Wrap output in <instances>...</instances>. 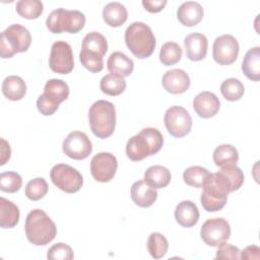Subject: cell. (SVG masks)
Masks as SVG:
<instances>
[{
	"label": "cell",
	"instance_id": "6da1fadb",
	"mask_svg": "<svg viewBox=\"0 0 260 260\" xmlns=\"http://www.w3.org/2000/svg\"><path fill=\"white\" fill-rule=\"evenodd\" d=\"M202 188L200 200L203 208L208 212L219 211L223 208L228 195L232 192L228 178L219 171L213 174L210 173Z\"/></svg>",
	"mask_w": 260,
	"mask_h": 260
},
{
	"label": "cell",
	"instance_id": "7a4b0ae2",
	"mask_svg": "<svg viewBox=\"0 0 260 260\" xmlns=\"http://www.w3.org/2000/svg\"><path fill=\"white\" fill-rule=\"evenodd\" d=\"M162 143L164 137L160 131L156 128L147 127L127 141L126 154L131 160L139 161L158 152Z\"/></svg>",
	"mask_w": 260,
	"mask_h": 260
},
{
	"label": "cell",
	"instance_id": "3957f363",
	"mask_svg": "<svg viewBox=\"0 0 260 260\" xmlns=\"http://www.w3.org/2000/svg\"><path fill=\"white\" fill-rule=\"evenodd\" d=\"M24 232L29 243L36 246H44L55 239L57 228L44 210L34 209L26 215Z\"/></svg>",
	"mask_w": 260,
	"mask_h": 260
},
{
	"label": "cell",
	"instance_id": "277c9868",
	"mask_svg": "<svg viewBox=\"0 0 260 260\" xmlns=\"http://www.w3.org/2000/svg\"><path fill=\"white\" fill-rule=\"evenodd\" d=\"M125 43L132 54L139 59L151 56L156 44L151 28L141 21H135L126 28Z\"/></svg>",
	"mask_w": 260,
	"mask_h": 260
},
{
	"label": "cell",
	"instance_id": "5b68a950",
	"mask_svg": "<svg viewBox=\"0 0 260 260\" xmlns=\"http://www.w3.org/2000/svg\"><path fill=\"white\" fill-rule=\"evenodd\" d=\"M88 120L91 132L101 139L110 137L116 127V109L108 101L94 102L88 111Z\"/></svg>",
	"mask_w": 260,
	"mask_h": 260
},
{
	"label": "cell",
	"instance_id": "8992f818",
	"mask_svg": "<svg viewBox=\"0 0 260 260\" xmlns=\"http://www.w3.org/2000/svg\"><path fill=\"white\" fill-rule=\"evenodd\" d=\"M30 43L31 36L26 27L18 23L11 24L1 32L0 56L5 59L13 57L16 53L25 52Z\"/></svg>",
	"mask_w": 260,
	"mask_h": 260
},
{
	"label": "cell",
	"instance_id": "52a82bcc",
	"mask_svg": "<svg viewBox=\"0 0 260 260\" xmlns=\"http://www.w3.org/2000/svg\"><path fill=\"white\" fill-rule=\"evenodd\" d=\"M85 20V15L78 10L57 8L47 17L46 25L53 34H76L83 28Z\"/></svg>",
	"mask_w": 260,
	"mask_h": 260
},
{
	"label": "cell",
	"instance_id": "ba28073f",
	"mask_svg": "<svg viewBox=\"0 0 260 260\" xmlns=\"http://www.w3.org/2000/svg\"><path fill=\"white\" fill-rule=\"evenodd\" d=\"M68 84L57 78L50 79L44 86V92L37 100V108L44 116L53 115L59 108V105L67 100L69 95Z\"/></svg>",
	"mask_w": 260,
	"mask_h": 260
},
{
	"label": "cell",
	"instance_id": "9c48e42d",
	"mask_svg": "<svg viewBox=\"0 0 260 260\" xmlns=\"http://www.w3.org/2000/svg\"><path fill=\"white\" fill-rule=\"evenodd\" d=\"M50 178L55 186L66 193H75L83 185L81 174L66 164L55 165L50 172Z\"/></svg>",
	"mask_w": 260,
	"mask_h": 260
},
{
	"label": "cell",
	"instance_id": "30bf717a",
	"mask_svg": "<svg viewBox=\"0 0 260 260\" xmlns=\"http://www.w3.org/2000/svg\"><path fill=\"white\" fill-rule=\"evenodd\" d=\"M164 122L168 132L176 138L184 137L191 131L192 118L183 107L173 106L169 108L165 113Z\"/></svg>",
	"mask_w": 260,
	"mask_h": 260
},
{
	"label": "cell",
	"instance_id": "8fae6325",
	"mask_svg": "<svg viewBox=\"0 0 260 260\" xmlns=\"http://www.w3.org/2000/svg\"><path fill=\"white\" fill-rule=\"evenodd\" d=\"M200 236L206 245L218 247L225 243L231 236L230 223L222 217L209 218L202 224Z\"/></svg>",
	"mask_w": 260,
	"mask_h": 260
},
{
	"label": "cell",
	"instance_id": "7c38bea8",
	"mask_svg": "<svg viewBox=\"0 0 260 260\" xmlns=\"http://www.w3.org/2000/svg\"><path fill=\"white\" fill-rule=\"evenodd\" d=\"M50 68L59 74H68L73 70L74 59L71 46L64 41H56L49 57Z\"/></svg>",
	"mask_w": 260,
	"mask_h": 260
},
{
	"label": "cell",
	"instance_id": "4fadbf2b",
	"mask_svg": "<svg viewBox=\"0 0 260 260\" xmlns=\"http://www.w3.org/2000/svg\"><path fill=\"white\" fill-rule=\"evenodd\" d=\"M63 152L73 159H84L92 151V144L87 135L81 131H72L64 139Z\"/></svg>",
	"mask_w": 260,
	"mask_h": 260
},
{
	"label": "cell",
	"instance_id": "5bb4252c",
	"mask_svg": "<svg viewBox=\"0 0 260 260\" xmlns=\"http://www.w3.org/2000/svg\"><path fill=\"white\" fill-rule=\"evenodd\" d=\"M240 51L239 43L232 35H222L215 39L212 47V57L219 65L234 63Z\"/></svg>",
	"mask_w": 260,
	"mask_h": 260
},
{
	"label": "cell",
	"instance_id": "9a60e30c",
	"mask_svg": "<svg viewBox=\"0 0 260 260\" xmlns=\"http://www.w3.org/2000/svg\"><path fill=\"white\" fill-rule=\"evenodd\" d=\"M117 168V158L110 152H100L90 160L91 176L101 183L110 182L116 175Z\"/></svg>",
	"mask_w": 260,
	"mask_h": 260
},
{
	"label": "cell",
	"instance_id": "2e32d148",
	"mask_svg": "<svg viewBox=\"0 0 260 260\" xmlns=\"http://www.w3.org/2000/svg\"><path fill=\"white\" fill-rule=\"evenodd\" d=\"M220 108L218 98L210 91H202L193 100V109L196 114L204 119L211 118L217 114Z\"/></svg>",
	"mask_w": 260,
	"mask_h": 260
},
{
	"label": "cell",
	"instance_id": "e0dca14e",
	"mask_svg": "<svg viewBox=\"0 0 260 260\" xmlns=\"http://www.w3.org/2000/svg\"><path fill=\"white\" fill-rule=\"evenodd\" d=\"M161 84L168 92L180 94L189 88L190 77L182 69H172L164 74Z\"/></svg>",
	"mask_w": 260,
	"mask_h": 260
},
{
	"label": "cell",
	"instance_id": "ac0fdd59",
	"mask_svg": "<svg viewBox=\"0 0 260 260\" xmlns=\"http://www.w3.org/2000/svg\"><path fill=\"white\" fill-rule=\"evenodd\" d=\"M186 56L192 61H200L206 57L208 41L207 38L200 32H192L184 40Z\"/></svg>",
	"mask_w": 260,
	"mask_h": 260
},
{
	"label": "cell",
	"instance_id": "d6986e66",
	"mask_svg": "<svg viewBox=\"0 0 260 260\" xmlns=\"http://www.w3.org/2000/svg\"><path fill=\"white\" fill-rule=\"evenodd\" d=\"M157 198V191L145 183L144 180L136 181L131 187V199L140 207L151 206Z\"/></svg>",
	"mask_w": 260,
	"mask_h": 260
},
{
	"label": "cell",
	"instance_id": "ffe728a7",
	"mask_svg": "<svg viewBox=\"0 0 260 260\" xmlns=\"http://www.w3.org/2000/svg\"><path fill=\"white\" fill-rule=\"evenodd\" d=\"M203 8L198 2L187 1L181 4L177 10L179 21L185 26H194L203 18Z\"/></svg>",
	"mask_w": 260,
	"mask_h": 260
},
{
	"label": "cell",
	"instance_id": "44dd1931",
	"mask_svg": "<svg viewBox=\"0 0 260 260\" xmlns=\"http://www.w3.org/2000/svg\"><path fill=\"white\" fill-rule=\"evenodd\" d=\"M176 221L184 228H192L199 219V210L196 204L190 200L180 202L175 209Z\"/></svg>",
	"mask_w": 260,
	"mask_h": 260
},
{
	"label": "cell",
	"instance_id": "7402d4cb",
	"mask_svg": "<svg viewBox=\"0 0 260 260\" xmlns=\"http://www.w3.org/2000/svg\"><path fill=\"white\" fill-rule=\"evenodd\" d=\"M107 68L110 73L126 77L132 73L134 69V63L133 60L130 59L127 55L118 51L110 55L107 61Z\"/></svg>",
	"mask_w": 260,
	"mask_h": 260
},
{
	"label": "cell",
	"instance_id": "603a6c76",
	"mask_svg": "<svg viewBox=\"0 0 260 260\" xmlns=\"http://www.w3.org/2000/svg\"><path fill=\"white\" fill-rule=\"evenodd\" d=\"M242 70L245 76L252 80L260 79V48L254 47L247 51L242 62Z\"/></svg>",
	"mask_w": 260,
	"mask_h": 260
},
{
	"label": "cell",
	"instance_id": "cb8c5ba5",
	"mask_svg": "<svg viewBox=\"0 0 260 260\" xmlns=\"http://www.w3.org/2000/svg\"><path fill=\"white\" fill-rule=\"evenodd\" d=\"M127 9L120 2H110L103 9V19L110 26H121L127 20Z\"/></svg>",
	"mask_w": 260,
	"mask_h": 260
},
{
	"label": "cell",
	"instance_id": "d4e9b609",
	"mask_svg": "<svg viewBox=\"0 0 260 260\" xmlns=\"http://www.w3.org/2000/svg\"><path fill=\"white\" fill-rule=\"evenodd\" d=\"M172 179L171 172L162 166H151L144 173V181L154 189L167 187Z\"/></svg>",
	"mask_w": 260,
	"mask_h": 260
},
{
	"label": "cell",
	"instance_id": "484cf974",
	"mask_svg": "<svg viewBox=\"0 0 260 260\" xmlns=\"http://www.w3.org/2000/svg\"><path fill=\"white\" fill-rule=\"evenodd\" d=\"M2 92L10 101H19L26 93L25 82L17 75H9L2 82Z\"/></svg>",
	"mask_w": 260,
	"mask_h": 260
},
{
	"label": "cell",
	"instance_id": "4316f807",
	"mask_svg": "<svg viewBox=\"0 0 260 260\" xmlns=\"http://www.w3.org/2000/svg\"><path fill=\"white\" fill-rule=\"evenodd\" d=\"M19 208L13 202L0 197V226L2 229L14 228L19 221Z\"/></svg>",
	"mask_w": 260,
	"mask_h": 260
},
{
	"label": "cell",
	"instance_id": "83f0119b",
	"mask_svg": "<svg viewBox=\"0 0 260 260\" xmlns=\"http://www.w3.org/2000/svg\"><path fill=\"white\" fill-rule=\"evenodd\" d=\"M81 50L104 57L108 51V43L102 34L98 31H91L84 36Z\"/></svg>",
	"mask_w": 260,
	"mask_h": 260
},
{
	"label": "cell",
	"instance_id": "f1b7e54d",
	"mask_svg": "<svg viewBox=\"0 0 260 260\" xmlns=\"http://www.w3.org/2000/svg\"><path fill=\"white\" fill-rule=\"evenodd\" d=\"M212 157L217 167L223 168L237 165L239 160V152L236 147L231 144H221L214 149Z\"/></svg>",
	"mask_w": 260,
	"mask_h": 260
},
{
	"label": "cell",
	"instance_id": "f546056e",
	"mask_svg": "<svg viewBox=\"0 0 260 260\" xmlns=\"http://www.w3.org/2000/svg\"><path fill=\"white\" fill-rule=\"evenodd\" d=\"M100 88L104 93L116 96L121 94L125 90L126 80L123 76L109 73L101 79Z\"/></svg>",
	"mask_w": 260,
	"mask_h": 260
},
{
	"label": "cell",
	"instance_id": "4dcf8cb0",
	"mask_svg": "<svg viewBox=\"0 0 260 260\" xmlns=\"http://www.w3.org/2000/svg\"><path fill=\"white\" fill-rule=\"evenodd\" d=\"M44 10L43 2L40 0H19L16 3V12L23 18L36 19Z\"/></svg>",
	"mask_w": 260,
	"mask_h": 260
},
{
	"label": "cell",
	"instance_id": "1f68e13d",
	"mask_svg": "<svg viewBox=\"0 0 260 260\" xmlns=\"http://www.w3.org/2000/svg\"><path fill=\"white\" fill-rule=\"evenodd\" d=\"M209 174L210 173L208 172V170L203 167L192 166L184 171L183 179L184 182L190 187L202 188Z\"/></svg>",
	"mask_w": 260,
	"mask_h": 260
},
{
	"label": "cell",
	"instance_id": "d6a6232c",
	"mask_svg": "<svg viewBox=\"0 0 260 260\" xmlns=\"http://www.w3.org/2000/svg\"><path fill=\"white\" fill-rule=\"evenodd\" d=\"M222 96L230 102L239 101L245 92L244 84L237 78H228L220 85Z\"/></svg>",
	"mask_w": 260,
	"mask_h": 260
},
{
	"label": "cell",
	"instance_id": "836d02e7",
	"mask_svg": "<svg viewBox=\"0 0 260 260\" xmlns=\"http://www.w3.org/2000/svg\"><path fill=\"white\" fill-rule=\"evenodd\" d=\"M169 243L166 237L159 233H151L147 240V250L152 258L160 259L168 252Z\"/></svg>",
	"mask_w": 260,
	"mask_h": 260
},
{
	"label": "cell",
	"instance_id": "e575fe53",
	"mask_svg": "<svg viewBox=\"0 0 260 260\" xmlns=\"http://www.w3.org/2000/svg\"><path fill=\"white\" fill-rule=\"evenodd\" d=\"M182 48L175 42H167L159 51V60L165 66L178 63L182 57Z\"/></svg>",
	"mask_w": 260,
	"mask_h": 260
},
{
	"label": "cell",
	"instance_id": "d590c367",
	"mask_svg": "<svg viewBox=\"0 0 260 260\" xmlns=\"http://www.w3.org/2000/svg\"><path fill=\"white\" fill-rule=\"evenodd\" d=\"M48 189V184L44 178H35L26 184L24 193L28 199L38 201L45 197Z\"/></svg>",
	"mask_w": 260,
	"mask_h": 260
},
{
	"label": "cell",
	"instance_id": "8d00e7d4",
	"mask_svg": "<svg viewBox=\"0 0 260 260\" xmlns=\"http://www.w3.org/2000/svg\"><path fill=\"white\" fill-rule=\"evenodd\" d=\"M22 185V179L16 172H4L0 174V189L3 192L15 193Z\"/></svg>",
	"mask_w": 260,
	"mask_h": 260
},
{
	"label": "cell",
	"instance_id": "74e56055",
	"mask_svg": "<svg viewBox=\"0 0 260 260\" xmlns=\"http://www.w3.org/2000/svg\"><path fill=\"white\" fill-rule=\"evenodd\" d=\"M219 172H221L228 178L231 184L232 192L239 190L242 187L245 177H244L243 171L239 167H237V165L220 168Z\"/></svg>",
	"mask_w": 260,
	"mask_h": 260
},
{
	"label": "cell",
	"instance_id": "f35d334b",
	"mask_svg": "<svg viewBox=\"0 0 260 260\" xmlns=\"http://www.w3.org/2000/svg\"><path fill=\"white\" fill-rule=\"evenodd\" d=\"M79 60L81 64L92 73H98L104 68L103 57L100 55L90 54L81 50L79 53Z\"/></svg>",
	"mask_w": 260,
	"mask_h": 260
},
{
	"label": "cell",
	"instance_id": "ab89813d",
	"mask_svg": "<svg viewBox=\"0 0 260 260\" xmlns=\"http://www.w3.org/2000/svg\"><path fill=\"white\" fill-rule=\"evenodd\" d=\"M47 258L51 260H71L74 258V254L67 244L57 243L48 250Z\"/></svg>",
	"mask_w": 260,
	"mask_h": 260
},
{
	"label": "cell",
	"instance_id": "60d3db41",
	"mask_svg": "<svg viewBox=\"0 0 260 260\" xmlns=\"http://www.w3.org/2000/svg\"><path fill=\"white\" fill-rule=\"evenodd\" d=\"M215 258L216 259H241V250L234 245L223 243L220 246H218Z\"/></svg>",
	"mask_w": 260,
	"mask_h": 260
},
{
	"label": "cell",
	"instance_id": "b9f144b4",
	"mask_svg": "<svg viewBox=\"0 0 260 260\" xmlns=\"http://www.w3.org/2000/svg\"><path fill=\"white\" fill-rule=\"evenodd\" d=\"M167 0H142V5L148 12L156 13L161 11L167 5Z\"/></svg>",
	"mask_w": 260,
	"mask_h": 260
},
{
	"label": "cell",
	"instance_id": "7bdbcfd3",
	"mask_svg": "<svg viewBox=\"0 0 260 260\" xmlns=\"http://www.w3.org/2000/svg\"><path fill=\"white\" fill-rule=\"evenodd\" d=\"M241 259H247V260L260 259V248L255 245L246 247L243 251H241Z\"/></svg>",
	"mask_w": 260,
	"mask_h": 260
},
{
	"label": "cell",
	"instance_id": "ee69618b",
	"mask_svg": "<svg viewBox=\"0 0 260 260\" xmlns=\"http://www.w3.org/2000/svg\"><path fill=\"white\" fill-rule=\"evenodd\" d=\"M11 155V149L9 146V143L6 142L5 139L1 138V160L0 166H3L6 164V161L10 158Z\"/></svg>",
	"mask_w": 260,
	"mask_h": 260
}]
</instances>
